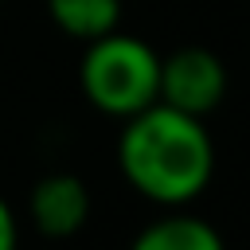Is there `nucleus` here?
Masks as SVG:
<instances>
[{"instance_id": "nucleus-1", "label": "nucleus", "mask_w": 250, "mask_h": 250, "mask_svg": "<svg viewBox=\"0 0 250 250\" xmlns=\"http://www.w3.org/2000/svg\"><path fill=\"white\" fill-rule=\"evenodd\" d=\"M121 176L137 195L160 207H188L215 176V141L203 117L152 102L125 117L117 137Z\"/></svg>"}, {"instance_id": "nucleus-2", "label": "nucleus", "mask_w": 250, "mask_h": 250, "mask_svg": "<svg viewBox=\"0 0 250 250\" xmlns=\"http://www.w3.org/2000/svg\"><path fill=\"white\" fill-rule=\"evenodd\" d=\"M82 98L105 117H133L145 105L160 102V55L125 31H105L86 43L78 62Z\"/></svg>"}, {"instance_id": "nucleus-3", "label": "nucleus", "mask_w": 250, "mask_h": 250, "mask_svg": "<svg viewBox=\"0 0 250 250\" xmlns=\"http://www.w3.org/2000/svg\"><path fill=\"white\" fill-rule=\"evenodd\" d=\"M227 98V66L207 47H180L160 59V102L207 117Z\"/></svg>"}, {"instance_id": "nucleus-4", "label": "nucleus", "mask_w": 250, "mask_h": 250, "mask_svg": "<svg viewBox=\"0 0 250 250\" xmlns=\"http://www.w3.org/2000/svg\"><path fill=\"white\" fill-rule=\"evenodd\" d=\"M27 211H31V223H35L39 234H47V238H70L90 219V191H86V184L78 176L51 172V176H43L31 188Z\"/></svg>"}, {"instance_id": "nucleus-5", "label": "nucleus", "mask_w": 250, "mask_h": 250, "mask_svg": "<svg viewBox=\"0 0 250 250\" xmlns=\"http://www.w3.org/2000/svg\"><path fill=\"white\" fill-rule=\"evenodd\" d=\"M172 215L152 219L141 234H137V250H223V234L199 219V215H184L180 207H168Z\"/></svg>"}, {"instance_id": "nucleus-6", "label": "nucleus", "mask_w": 250, "mask_h": 250, "mask_svg": "<svg viewBox=\"0 0 250 250\" xmlns=\"http://www.w3.org/2000/svg\"><path fill=\"white\" fill-rule=\"evenodd\" d=\"M47 16L70 39H98L121 23V0H47Z\"/></svg>"}, {"instance_id": "nucleus-7", "label": "nucleus", "mask_w": 250, "mask_h": 250, "mask_svg": "<svg viewBox=\"0 0 250 250\" xmlns=\"http://www.w3.org/2000/svg\"><path fill=\"white\" fill-rule=\"evenodd\" d=\"M16 242H20V223H16L12 207L0 199V250H12Z\"/></svg>"}]
</instances>
